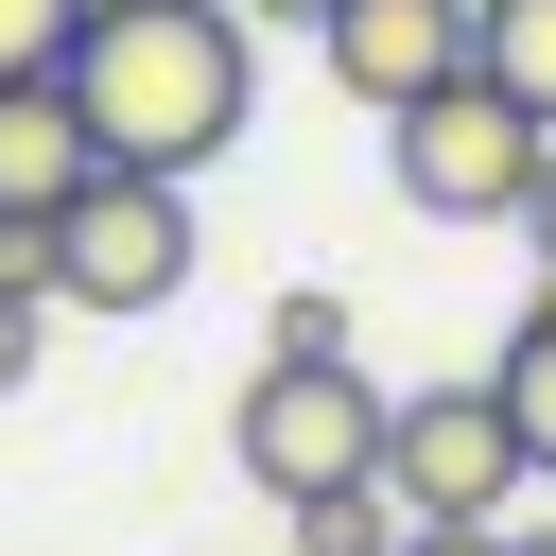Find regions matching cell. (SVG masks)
<instances>
[{
	"mask_svg": "<svg viewBox=\"0 0 556 556\" xmlns=\"http://www.w3.org/2000/svg\"><path fill=\"white\" fill-rule=\"evenodd\" d=\"M70 104L122 174H208L261 104V17L243 0H87L70 35Z\"/></svg>",
	"mask_w": 556,
	"mask_h": 556,
	"instance_id": "obj_1",
	"label": "cell"
},
{
	"mask_svg": "<svg viewBox=\"0 0 556 556\" xmlns=\"http://www.w3.org/2000/svg\"><path fill=\"white\" fill-rule=\"evenodd\" d=\"M382 417H400V400H382L348 348H261L226 452H243V486L295 521V504H330V486H382Z\"/></svg>",
	"mask_w": 556,
	"mask_h": 556,
	"instance_id": "obj_2",
	"label": "cell"
},
{
	"mask_svg": "<svg viewBox=\"0 0 556 556\" xmlns=\"http://www.w3.org/2000/svg\"><path fill=\"white\" fill-rule=\"evenodd\" d=\"M191 261H208V226H191V174H87L52 226H35V278H52V313H174L191 295Z\"/></svg>",
	"mask_w": 556,
	"mask_h": 556,
	"instance_id": "obj_3",
	"label": "cell"
},
{
	"mask_svg": "<svg viewBox=\"0 0 556 556\" xmlns=\"http://www.w3.org/2000/svg\"><path fill=\"white\" fill-rule=\"evenodd\" d=\"M539 156H556V122H539V104H504L486 70H452V87H417V104L382 122V174H400V208H417V226H521Z\"/></svg>",
	"mask_w": 556,
	"mask_h": 556,
	"instance_id": "obj_4",
	"label": "cell"
},
{
	"mask_svg": "<svg viewBox=\"0 0 556 556\" xmlns=\"http://www.w3.org/2000/svg\"><path fill=\"white\" fill-rule=\"evenodd\" d=\"M521 486H539V452H521V417H504L486 382H417V400L382 417V504H400V539H417V521H521Z\"/></svg>",
	"mask_w": 556,
	"mask_h": 556,
	"instance_id": "obj_5",
	"label": "cell"
},
{
	"mask_svg": "<svg viewBox=\"0 0 556 556\" xmlns=\"http://www.w3.org/2000/svg\"><path fill=\"white\" fill-rule=\"evenodd\" d=\"M313 52H330V87H348L365 122H400L417 87H452V70H469V0H348Z\"/></svg>",
	"mask_w": 556,
	"mask_h": 556,
	"instance_id": "obj_6",
	"label": "cell"
},
{
	"mask_svg": "<svg viewBox=\"0 0 556 556\" xmlns=\"http://www.w3.org/2000/svg\"><path fill=\"white\" fill-rule=\"evenodd\" d=\"M87 174H104V139H87L70 70H17V87H0V226H52Z\"/></svg>",
	"mask_w": 556,
	"mask_h": 556,
	"instance_id": "obj_7",
	"label": "cell"
},
{
	"mask_svg": "<svg viewBox=\"0 0 556 556\" xmlns=\"http://www.w3.org/2000/svg\"><path fill=\"white\" fill-rule=\"evenodd\" d=\"M469 70L556 122V0H469Z\"/></svg>",
	"mask_w": 556,
	"mask_h": 556,
	"instance_id": "obj_8",
	"label": "cell"
},
{
	"mask_svg": "<svg viewBox=\"0 0 556 556\" xmlns=\"http://www.w3.org/2000/svg\"><path fill=\"white\" fill-rule=\"evenodd\" d=\"M486 400H504V417H521V452L556 469V278L521 295V330H504V365H486Z\"/></svg>",
	"mask_w": 556,
	"mask_h": 556,
	"instance_id": "obj_9",
	"label": "cell"
},
{
	"mask_svg": "<svg viewBox=\"0 0 556 556\" xmlns=\"http://www.w3.org/2000/svg\"><path fill=\"white\" fill-rule=\"evenodd\" d=\"M35 348H52V278H35V243H0V400L35 382Z\"/></svg>",
	"mask_w": 556,
	"mask_h": 556,
	"instance_id": "obj_10",
	"label": "cell"
},
{
	"mask_svg": "<svg viewBox=\"0 0 556 556\" xmlns=\"http://www.w3.org/2000/svg\"><path fill=\"white\" fill-rule=\"evenodd\" d=\"M70 35H87V0H0V87L17 70H70Z\"/></svg>",
	"mask_w": 556,
	"mask_h": 556,
	"instance_id": "obj_11",
	"label": "cell"
},
{
	"mask_svg": "<svg viewBox=\"0 0 556 556\" xmlns=\"http://www.w3.org/2000/svg\"><path fill=\"white\" fill-rule=\"evenodd\" d=\"M521 243H539V278H556V156H539V191H521Z\"/></svg>",
	"mask_w": 556,
	"mask_h": 556,
	"instance_id": "obj_12",
	"label": "cell"
},
{
	"mask_svg": "<svg viewBox=\"0 0 556 556\" xmlns=\"http://www.w3.org/2000/svg\"><path fill=\"white\" fill-rule=\"evenodd\" d=\"M243 17H278V35H330V17H348V0H243Z\"/></svg>",
	"mask_w": 556,
	"mask_h": 556,
	"instance_id": "obj_13",
	"label": "cell"
},
{
	"mask_svg": "<svg viewBox=\"0 0 556 556\" xmlns=\"http://www.w3.org/2000/svg\"><path fill=\"white\" fill-rule=\"evenodd\" d=\"M0 243H35V226H0Z\"/></svg>",
	"mask_w": 556,
	"mask_h": 556,
	"instance_id": "obj_14",
	"label": "cell"
}]
</instances>
